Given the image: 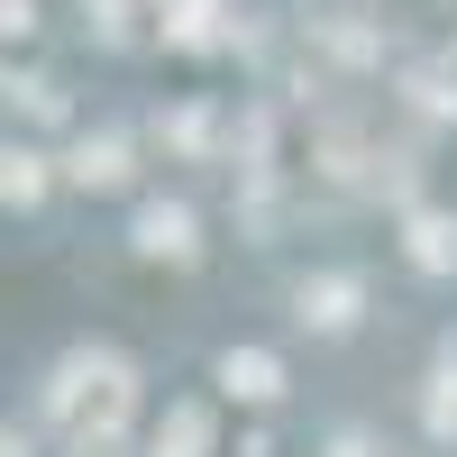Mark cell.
<instances>
[{
	"instance_id": "6da1fadb",
	"label": "cell",
	"mask_w": 457,
	"mask_h": 457,
	"mask_svg": "<svg viewBox=\"0 0 457 457\" xmlns=\"http://www.w3.org/2000/svg\"><path fill=\"white\" fill-rule=\"evenodd\" d=\"M46 411L64 421V439H129V411H137V375H129V357L73 348V357L46 375Z\"/></svg>"
},
{
	"instance_id": "7a4b0ae2",
	"label": "cell",
	"mask_w": 457,
	"mask_h": 457,
	"mask_svg": "<svg viewBox=\"0 0 457 457\" xmlns=\"http://www.w3.org/2000/svg\"><path fill=\"white\" fill-rule=\"evenodd\" d=\"M357 312H366V275H357V265H329V275H302L293 284V320L320 329V338L357 329Z\"/></svg>"
},
{
	"instance_id": "3957f363",
	"label": "cell",
	"mask_w": 457,
	"mask_h": 457,
	"mask_svg": "<svg viewBox=\"0 0 457 457\" xmlns=\"http://www.w3.org/2000/svg\"><path fill=\"white\" fill-rule=\"evenodd\" d=\"M129 247H137L146 265H193V256H202V220H193V202H137Z\"/></svg>"
},
{
	"instance_id": "277c9868",
	"label": "cell",
	"mask_w": 457,
	"mask_h": 457,
	"mask_svg": "<svg viewBox=\"0 0 457 457\" xmlns=\"http://www.w3.org/2000/svg\"><path fill=\"white\" fill-rule=\"evenodd\" d=\"M129 174H137V146H129L120 129L73 137V156H64V183H73V193H129Z\"/></svg>"
},
{
	"instance_id": "5b68a950",
	"label": "cell",
	"mask_w": 457,
	"mask_h": 457,
	"mask_svg": "<svg viewBox=\"0 0 457 457\" xmlns=\"http://www.w3.org/2000/svg\"><path fill=\"white\" fill-rule=\"evenodd\" d=\"M228 28H238V19H228L220 0H156V37H165L174 55H211V46H228Z\"/></svg>"
},
{
	"instance_id": "8992f818",
	"label": "cell",
	"mask_w": 457,
	"mask_h": 457,
	"mask_svg": "<svg viewBox=\"0 0 457 457\" xmlns=\"http://www.w3.org/2000/svg\"><path fill=\"white\" fill-rule=\"evenodd\" d=\"M211 385H220L228 403H275V394H284V357H275V348H220Z\"/></svg>"
},
{
	"instance_id": "52a82bcc",
	"label": "cell",
	"mask_w": 457,
	"mask_h": 457,
	"mask_svg": "<svg viewBox=\"0 0 457 457\" xmlns=\"http://www.w3.org/2000/svg\"><path fill=\"white\" fill-rule=\"evenodd\" d=\"M403 256L421 265V275H457V211H403Z\"/></svg>"
},
{
	"instance_id": "ba28073f",
	"label": "cell",
	"mask_w": 457,
	"mask_h": 457,
	"mask_svg": "<svg viewBox=\"0 0 457 457\" xmlns=\"http://www.w3.org/2000/svg\"><path fill=\"white\" fill-rule=\"evenodd\" d=\"M220 448V421H211V403H174L156 439H146V457H211Z\"/></svg>"
},
{
	"instance_id": "9c48e42d",
	"label": "cell",
	"mask_w": 457,
	"mask_h": 457,
	"mask_svg": "<svg viewBox=\"0 0 457 457\" xmlns=\"http://www.w3.org/2000/svg\"><path fill=\"white\" fill-rule=\"evenodd\" d=\"M55 156H46V146H28V137H10V156H0V202H10V211H37V202H46V174Z\"/></svg>"
},
{
	"instance_id": "30bf717a",
	"label": "cell",
	"mask_w": 457,
	"mask_h": 457,
	"mask_svg": "<svg viewBox=\"0 0 457 457\" xmlns=\"http://www.w3.org/2000/svg\"><path fill=\"white\" fill-rule=\"evenodd\" d=\"M403 92H411V110H421V120H457V73H448V64L403 73Z\"/></svg>"
},
{
	"instance_id": "8fae6325",
	"label": "cell",
	"mask_w": 457,
	"mask_h": 457,
	"mask_svg": "<svg viewBox=\"0 0 457 457\" xmlns=\"http://www.w3.org/2000/svg\"><path fill=\"white\" fill-rule=\"evenodd\" d=\"M421 421H430V439H457V366H439V375H430Z\"/></svg>"
},
{
	"instance_id": "7c38bea8",
	"label": "cell",
	"mask_w": 457,
	"mask_h": 457,
	"mask_svg": "<svg viewBox=\"0 0 457 457\" xmlns=\"http://www.w3.org/2000/svg\"><path fill=\"white\" fill-rule=\"evenodd\" d=\"M10 110H37V120H64V92L46 73H10Z\"/></svg>"
},
{
	"instance_id": "4fadbf2b",
	"label": "cell",
	"mask_w": 457,
	"mask_h": 457,
	"mask_svg": "<svg viewBox=\"0 0 457 457\" xmlns=\"http://www.w3.org/2000/svg\"><path fill=\"white\" fill-rule=\"evenodd\" d=\"M165 146H183V156H211V110H202V101L174 110V120H165Z\"/></svg>"
},
{
	"instance_id": "5bb4252c",
	"label": "cell",
	"mask_w": 457,
	"mask_h": 457,
	"mask_svg": "<svg viewBox=\"0 0 457 457\" xmlns=\"http://www.w3.org/2000/svg\"><path fill=\"white\" fill-rule=\"evenodd\" d=\"M0 28H10V37H37V0H0Z\"/></svg>"
},
{
	"instance_id": "9a60e30c",
	"label": "cell",
	"mask_w": 457,
	"mask_h": 457,
	"mask_svg": "<svg viewBox=\"0 0 457 457\" xmlns=\"http://www.w3.org/2000/svg\"><path fill=\"white\" fill-rule=\"evenodd\" d=\"M64 457H129L120 439H64Z\"/></svg>"
},
{
	"instance_id": "2e32d148",
	"label": "cell",
	"mask_w": 457,
	"mask_h": 457,
	"mask_svg": "<svg viewBox=\"0 0 457 457\" xmlns=\"http://www.w3.org/2000/svg\"><path fill=\"white\" fill-rule=\"evenodd\" d=\"M329 457H375V439H366V430H338V439H329Z\"/></svg>"
},
{
	"instance_id": "e0dca14e",
	"label": "cell",
	"mask_w": 457,
	"mask_h": 457,
	"mask_svg": "<svg viewBox=\"0 0 457 457\" xmlns=\"http://www.w3.org/2000/svg\"><path fill=\"white\" fill-rule=\"evenodd\" d=\"M0 457H37V439H28V430H10V448H0Z\"/></svg>"
}]
</instances>
